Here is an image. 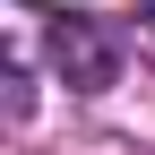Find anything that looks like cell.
Returning a JSON list of instances; mask_svg holds the SVG:
<instances>
[{"instance_id":"6da1fadb","label":"cell","mask_w":155,"mask_h":155,"mask_svg":"<svg viewBox=\"0 0 155 155\" xmlns=\"http://www.w3.org/2000/svg\"><path fill=\"white\" fill-rule=\"evenodd\" d=\"M52 61H61V78L78 95H95V86H112V69H121V52H112V35H104V17H86V9H69L61 26H52Z\"/></svg>"}]
</instances>
